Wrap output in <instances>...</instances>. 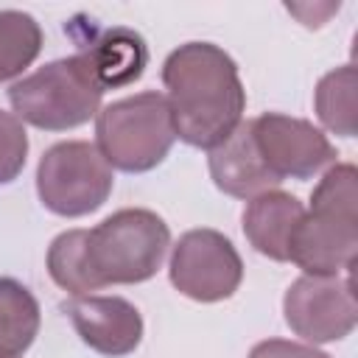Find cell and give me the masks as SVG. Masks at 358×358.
Listing matches in <instances>:
<instances>
[{"label": "cell", "instance_id": "cell-1", "mask_svg": "<svg viewBox=\"0 0 358 358\" xmlns=\"http://www.w3.org/2000/svg\"><path fill=\"white\" fill-rule=\"evenodd\" d=\"M171 246L168 224L145 207H123L92 229H67L48 246L50 280L73 296L151 280Z\"/></svg>", "mask_w": 358, "mask_h": 358}, {"label": "cell", "instance_id": "cell-2", "mask_svg": "<svg viewBox=\"0 0 358 358\" xmlns=\"http://www.w3.org/2000/svg\"><path fill=\"white\" fill-rule=\"evenodd\" d=\"M165 101L176 137L196 148H215L243 117L246 90L235 59L213 42H185L162 64Z\"/></svg>", "mask_w": 358, "mask_h": 358}, {"label": "cell", "instance_id": "cell-3", "mask_svg": "<svg viewBox=\"0 0 358 358\" xmlns=\"http://www.w3.org/2000/svg\"><path fill=\"white\" fill-rule=\"evenodd\" d=\"M358 255V171L336 162L324 171L310 193V210L302 215L288 260L305 274H350Z\"/></svg>", "mask_w": 358, "mask_h": 358}, {"label": "cell", "instance_id": "cell-4", "mask_svg": "<svg viewBox=\"0 0 358 358\" xmlns=\"http://www.w3.org/2000/svg\"><path fill=\"white\" fill-rule=\"evenodd\" d=\"M176 140L171 109L162 92L145 90L106 103L95 115V148L123 173L157 168Z\"/></svg>", "mask_w": 358, "mask_h": 358}, {"label": "cell", "instance_id": "cell-5", "mask_svg": "<svg viewBox=\"0 0 358 358\" xmlns=\"http://www.w3.org/2000/svg\"><path fill=\"white\" fill-rule=\"evenodd\" d=\"M103 90L78 53L48 62L8 87V103L22 123L42 131L84 126L101 112Z\"/></svg>", "mask_w": 358, "mask_h": 358}, {"label": "cell", "instance_id": "cell-6", "mask_svg": "<svg viewBox=\"0 0 358 358\" xmlns=\"http://www.w3.org/2000/svg\"><path fill=\"white\" fill-rule=\"evenodd\" d=\"M115 187L109 162L101 157L95 143L62 140L50 145L36 165V193L39 201L62 215L81 218L103 207Z\"/></svg>", "mask_w": 358, "mask_h": 358}, {"label": "cell", "instance_id": "cell-7", "mask_svg": "<svg viewBox=\"0 0 358 358\" xmlns=\"http://www.w3.org/2000/svg\"><path fill=\"white\" fill-rule=\"evenodd\" d=\"M171 285L196 302L229 299L243 280V260L232 241L218 229H190L171 252Z\"/></svg>", "mask_w": 358, "mask_h": 358}, {"label": "cell", "instance_id": "cell-8", "mask_svg": "<svg viewBox=\"0 0 358 358\" xmlns=\"http://www.w3.org/2000/svg\"><path fill=\"white\" fill-rule=\"evenodd\" d=\"M285 324L310 344L347 338L358 324L352 271L336 277H296L282 296Z\"/></svg>", "mask_w": 358, "mask_h": 358}, {"label": "cell", "instance_id": "cell-9", "mask_svg": "<svg viewBox=\"0 0 358 358\" xmlns=\"http://www.w3.org/2000/svg\"><path fill=\"white\" fill-rule=\"evenodd\" d=\"M252 137L266 168L282 179H310L319 171L336 165V148L322 129L305 117L282 112H266L249 120Z\"/></svg>", "mask_w": 358, "mask_h": 358}, {"label": "cell", "instance_id": "cell-10", "mask_svg": "<svg viewBox=\"0 0 358 358\" xmlns=\"http://www.w3.org/2000/svg\"><path fill=\"white\" fill-rule=\"evenodd\" d=\"M62 313H67L78 338L101 355L120 358L143 341V316L123 296H73L62 302Z\"/></svg>", "mask_w": 358, "mask_h": 358}, {"label": "cell", "instance_id": "cell-11", "mask_svg": "<svg viewBox=\"0 0 358 358\" xmlns=\"http://www.w3.org/2000/svg\"><path fill=\"white\" fill-rule=\"evenodd\" d=\"M210 165V176L215 182V187L232 199H255L266 190H274L280 185V179L266 168V162L257 154L255 137H252V126L249 120L224 140L215 148H210L207 157Z\"/></svg>", "mask_w": 358, "mask_h": 358}, {"label": "cell", "instance_id": "cell-12", "mask_svg": "<svg viewBox=\"0 0 358 358\" xmlns=\"http://www.w3.org/2000/svg\"><path fill=\"white\" fill-rule=\"evenodd\" d=\"M78 56L90 67L98 87L106 92L117 87H129L145 73L148 45L137 31L126 25H112L98 31L90 42H84L78 48Z\"/></svg>", "mask_w": 358, "mask_h": 358}, {"label": "cell", "instance_id": "cell-13", "mask_svg": "<svg viewBox=\"0 0 358 358\" xmlns=\"http://www.w3.org/2000/svg\"><path fill=\"white\" fill-rule=\"evenodd\" d=\"M305 215V207L296 196L285 190H266L246 201L243 210V235L255 246V252L288 263L291 238Z\"/></svg>", "mask_w": 358, "mask_h": 358}, {"label": "cell", "instance_id": "cell-14", "mask_svg": "<svg viewBox=\"0 0 358 358\" xmlns=\"http://www.w3.org/2000/svg\"><path fill=\"white\" fill-rule=\"evenodd\" d=\"M39 302L14 277H0V358H20L39 333Z\"/></svg>", "mask_w": 358, "mask_h": 358}, {"label": "cell", "instance_id": "cell-15", "mask_svg": "<svg viewBox=\"0 0 358 358\" xmlns=\"http://www.w3.org/2000/svg\"><path fill=\"white\" fill-rule=\"evenodd\" d=\"M355 92H358L355 64H341L319 78L316 92H313V106H316V117L322 120V126L327 131L341 134V137L358 134Z\"/></svg>", "mask_w": 358, "mask_h": 358}, {"label": "cell", "instance_id": "cell-16", "mask_svg": "<svg viewBox=\"0 0 358 358\" xmlns=\"http://www.w3.org/2000/svg\"><path fill=\"white\" fill-rule=\"evenodd\" d=\"M42 28L39 22L17 8L0 11V84L17 78L42 50Z\"/></svg>", "mask_w": 358, "mask_h": 358}, {"label": "cell", "instance_id": "cell-17", "mask_svg": "<svg viewBox=\"0 0 358 358\" xmlns=\"http://www.w3.org/2000/svg\"><path fill=\"white\" fill-rule=\"evenodd\" d=\"M28 159V131L14 112L0 109V185L14 182Z\"/></svg>", "mask_w": 358, "mask_h": 358}, {"label": "cell", "instance_id": "cell-18", "mask_svg": "<svg viewBox=\"0 0 358 358\" xmlns=\"http://www.w3.org/2000/svg\"><path fill=\"white\" fill-rule=\"evenodd\" d=\"M249 358H330V355L310 344H299L288 338H266L252 347Z\"/></svg>", "mask_w": 358, "mask_h": 358}]
</instances>
